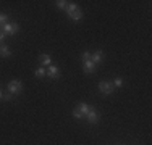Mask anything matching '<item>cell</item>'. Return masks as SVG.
Segmentation results:
<instances>
[{"mask_svg":"<svg viewBox=\"0 0 152 145\" xmlns=\"http://www.w3.org/2000/svg\"><path fill=\"white\" fill-rule=\"evenodd\" d=\"M18 29H20V26H18L16 23H5L0 28V31L5 32V36H15L18 32Z\"/></svg>","mask_w":152,"mask_h":145,"instance_id":"cell-3","label":"cell"},{"mask_svg":"<svg viewBox=\"0 0 152 145\" xmlns=\"http://www.w3.org/2000/svg\"><path fill=\"white\" fill-rule=\"evenodd\" d=\"M99 90L104 95H110V94L113 92V84H110V82H107V81H102V82H99Z\"/></svg>","mask_w":152,"mask_h":145,"instance_id":"cell-4","label":"cell"},{"mask_svg":"<svg viewBox=\"0 0 152 145\" xmlns=\"http://www.w3.org/2000/svg\"><path fill=\"white\" fill-rule=\"evenodd\" d=\"M89 110H91V107H89L88 103H79L78 107L73 110V116H75V118H78V119H83L86 115H88Z\"/></svg>","mask_w":152,"mask_h":145,"instance_id":"cell-1","label":"cell"},{"mask_svg":"<svg viewBox=\"0 0 152 145\" xmlns=\"http://www.w3.org/2000/svg\"><path fill=\"white\" fill-rule=\"evenodd\" d=\"M84 118H86V119H88V121H89V123H91V124H96V123H97V121H99V115H97V111H96V110H94V108H92V107H91V110H89V111H88V115H86V116H84Z\"/></svg>","mask_w":152,"mask_h":145,"instance_id":"cell-6","label":"cell"},{"mask_svg":"<svg viewBox=\"0 0 152 145\" xmlns=\"http://www.w3.org/2000/svg\"><path fill=\"white\" fill-rule=\"evenodd\" d=\"M2 99H3V100H12V99H13V94H10V92H8V94H5V95H3Z\"/></svg>","mask_w":152,"mask_h":145,"instance_id":"cell-17","label":"cell"},{"mask_svg":"<svg viewBox=\"0 0 152 145\" xmlns=\"http://www.w3.org/2000/svg\"><path fill=\"white\" fill-rule=\"evenodd\" d=\"M66 13H68V16H70L73 21H79V20L83 18V13H81V10H79L78 7L75 5V3H70V5H68V8H66Z\"/></svg>","mask_w":152,"mask_h":145,"instance_id":"cell-2","label":"cell"},{"mask_svg":"<svg viewBox=\"0 0 152 145\" xmlns=\"http://www.w3.org/2000/svg\"><path fill=\"white\" fill-rule=\"evenodd\" d=\"M7 20H8V16H7L5 13H0V28H2L3 24L7 23Z\"/></svg>","mask_w":152,"mask_h":145,"instance_id":"cell-14","label":"cell"},{"mask_svg":"<svg viewBox=\"0 0 152 145\" xmlns=\"http://www.w3.org/2000/svg\"><path fill=\"white\" fill-rule=\"evenodd\" d=\"M68 5H70V2H65V0H58V2H57V7H58L60 10H66Z\"/></svg>","mask_w":152,"mask_h":145,"instance_id":"cell-12","label":"cell"},{"mask_svg":"<svg viewBox=\"0 0 152 145\" xmlns=\"http://www.w3.org/2000/svg\"><path fill=\"white\" fill-rule=\"evenodd\" d=\"M94 70H96V65L92 63L91 60H88V61H84V72H94Z\"/></svg>","mask_w":152,"mask_h":145,"instance_id":"cell-10","label":"cell"},{"mask_svg":"<svg viewBox=\"0 0 152 145\" xmlns=\"http://www.w3.org/2000/svg\"><path fill=\"white\" fill-rule=\"evenodd\" d=\"M21 89H23V84H21L20 81H16V79L12 82H8V92L10 94H20Z\"/></svg>","mask_w":152,"mask_h":145,"instance_id":"cell-5","label":"cell"},{"mask_svg":"<svg viewBox=\"0 0 152 145\" xmlns=\"http://www.w3.org/2000/svg\"><path fill=\"white\" fill-rule=\"evenodd\" d=\"M47 74H49L50 79H58V76H60L58 68H57L55 65H50V66H49V71H47Z\"/></svg>","mask_w":152,"mask_h":145,"instance_id":"cell-8","label":"cell"},{"mask_svg":"<svg viewBox=\"0 0 152 145\" xmlns=\"http://www.w3.org/2000/svg\"><path fill=\"white\" fill-rule=\"evenodd\" d=\"M36 76H37V78H44V76H45V70L42 66H39L37 70H36Z\"/></svg>","mask_w":152,"mask_h":145,"instance_id":"cell-13","label":"cell"},{"mask_svg":"<svg viewBox=\"0 0 152 145\" xmlns=\"http://www.w3.org/2000/svg\"><path fill=\"white\" fill-rule=\"evenodd\" d=\"M0 42H2V41H0Z\"/></svg>","mask_w":152,"mask_h":145,"instance_id":"cell-19","label":"cell"},{"mask_svg":"<svg viewBox=\"0 0 152 145\" xmlns=\"http://www.w3.org/2000/svg\"><path fill=\"white\" fill-rule=\"evenodd\" d=\"M10 55H12V52H10V49L7 45H0V57L3 58H8Z\"/></svg>","mask_w":152,"mask_h":145,"instance_id":"cell-11","label":"cell"},{"mask_svg":"<svg viewBox=\"0 0 152 145\" xmlns=\"http://www.w3.org/2000/svg\"><path fill=\"white\" fill-rule=\"evenodd\" d=\"M2 97H3V92H2V90H0V100H2Z\"/></svg>","mask_w":152,"mask_h":145,"instance_id":"cell-18","label":"cell"},{"mask_svg":"<svg viewBox=\"0 0 152 145\" xmlns=\"http://www.w3.org/2000/svg\"><path fill=\"white\" fill-rule=\"evenodd\" d=\"M121 84H123V79H121V78H115V79H113V86L120 87Z\"/></svg>","mask_w":152,"mask_h":145,"instance_id":"cell-16","label":"cell"},{"mask_svg":"<svg viewBox=\"0 0 152 145\" xmlns=\"http://www.w3.org/2000/svg\"><path fill=\"white\" fill-rule=\"evenodd\" d=\"M102 60H104V52H100V50H97V52L91 53V61H92L94 65H99Z\"/></svg>","mask_w":152,"mask_h":145,"instance_id":"cell-7","label":"cell"},{"mask_svg":"<svg viewBox=\"0 0 152 145\" xmlns=\"http://www.w3.org/2000/svg\"><path fill=\"white\" fill-rule=\"evenodd\" d=\"M81 58H83V61H88V60H91V52H83Z\"/></svg>","mask_w":152,"mask_h":145,"instance_id":"cell-15","label":"cell"},{"mask_svg":"<svg viewBox=\"0 0 152 145\" xmlns=\"http://www.w3.org/2000/svg\"><path fill=\"white\" fill-rule=\"evenodd\" d=\"M50 65H52V60H50V57L47 55V53H42V55H41V66H42V68H44V66L49 68Z\"/></svg>","mask_w":152,"mask_h":145,"instance_id":"cell-9","label":"cell"}]
</instances>
